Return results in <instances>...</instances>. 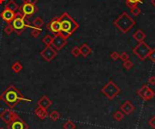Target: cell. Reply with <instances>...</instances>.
I'll return each instance as SVG.
<instances>
[{"label":"cell","mask_w":155,"mask_h":129,"mask_svg":"<svg viewBox=\"0 0 155 129\" xmlns=\"http://www.w3.org/2000/svg\"><path fill=\"white\" fill-rule=\"evenodd\" d=\"M0 100L8 106L9 108H14L20 102H32V99L25 98L20 90L15 86L10 85L0 95Z\"/></svg>","instance_id":"1"},{"label":"cell","mask_w":155,"mask_h":129,"mask_svg":"<svg viewBox=\"0 0 155 129\" xmlns=\"http://www.w3.org/2000/svg\"><path fill=\"white\" fill-rule=\"evenodd\" d=\"M59 20H60V26H61L60 35L65 39H68L79 27L78 23L67 12L64 13L59 17Z\"/></svg>","instance_id":"2"},{"label":"cell","mask_w":155,"mask_h":129,"mask_svg":"<svg viewBox=\"0 0 155 129\" xmlns=\"http://www.w3.org/2000/svg\"><path fill=\"white\" fill-rule=\"evenodd\" d=\"M135 24L136 22L126 12H123L113 22V24L123 33H126L127 32H129L135 25Z\"/></svg>","instance_id":"3"},{"label":"cell","mask_w":155,"mask_h":129,"mask_svg":"<svg viewBox=\"0 0 155 129\" xmlns=\"http://www.w3.org/2000/svg\"><path fill=\"white\" fill-rule=\"evenodd\" d=\"M13 28H14V32L16 35H20L25 31L26 27H31V25L26 21V18L23 16L21 12H16L14 20L11 23Z\"/></svg>","instance_id":"4"},{"label":"cell","mask_w":155,"mask_h":129,"mask_svg":"<svg viewBox=\"0 0 155 129\" xmlns=\"http://www.w3.org/2000/svg\"><path fill=\"white\" fill-rule=\"evenodd\" d=\"M101 92H102L108 99L112 100L118 96V94L121 92V90L112 80H110L108 83L102 88Z\"/></svg>","instance_id":"5"},{"label":"cell","mask_w":155,"mask_h":129,"mask_svg":"<svg viewBox=\"0 0 155 129\" xmlns=\"http://www.w3.org/2000/svg\"><path fill=\"white\" fill-rule=\"evenodd\" d=\"M152 48L148 45L144 41L139 43L134 48L132 49V52L141 60H144L146 58H148V55L151 52Z\"/></svg>","instance_id":"6"},{"label":"cell","mask_w":155,"mask_h":129,"mask_svg":"<svg viewBox=\"0 0 155 129\" xmlns=\"http://www.w3.org/2000/svg\"><path fill=\"white\" fill-rule=\"evenodd\" d=\"M19 117H20L18 116V114L16 113L12 108H6V109L3 110L1 113H0V119L6 125H8L10 122H12L15 119H17Z\"/></svg>","instance_id":"7"},{"label":"cell","mask_w":155,"mask_h":129,"mask_svg":"<svg viewBox=\"0 0 155 129\" xmlns=\"http://www.w3.org/2000/svg\"><path fill=\"white\" fill-rule=\"evenodd\" d=\"M18 11L21 12L25 18H30L37 12V7L36 5L23 3V5L21 6H19Z\"/></svg>","instance_id":"8"},{"label":"cell","mask_w":155,"mask_h":129,"mask_svg":"<svg viewBox=\"0 0 155 129\" xmlns=\"http://www.w3.org/2000/svg\"><path fill=\"white\" fill-rule=\"evenodd\" d=\"M137 94H138V96L144 101H149L152 98H153L155 96L154 91L147 85H143L141 89H139L137 91Z\"/></svg>","instance_id":"9"},{"label":"cell","mask_w":155,"mask_h":129,"mask_svg":"<svg viewBox=\"0 0 155 129\" xmlns=\"http://www.w3.org/2000/svg\"><path fill=\"white\" fill-rule=\"evenodd\" d=\"M39 54L45 62H50L51 60H53L57 55V51H56L52 46H45V48H44L40 52Z\"/></svg>","instance_id":"10"},{"label":"cell","mask_w":155,"mask_h":129,"mask_svg":"<svg viewBox=\"0 0 155 129\" xmlns=\"http://www.w3.org/2000/svg\"><path fill=\"white\" fill-rule=\"evenodd\" d=\"M66 43H67V39L64 38L60 33H58V35H55L53 36L51 46L56 51H60L66 45Z\"/></svg>","instance_id":"11"},{"label":"cell","mask_w":155,"mask_h":129,"mask_svg":"<svg viewBox=\"0 0 155 129\" xmlns=\"http://www.w3.org/2000/svg\"><path fill=\"white\" fill-rule=\"evenodd\" d=\"M46 29L48 32L53 33V35L60 33V31H61V26H60L59 17H53L51 21L46 24Z\"/></svg>","instance_id":"12"},{"label":"cell","mask_w":155,"mask_h":129,"mask_svg":"<svg viewBox=\"0 0 155 129\" xmlns=\"http://www.w3.org/2000/svg\"><path fill=\"white\" fill-rule=\"evenodd\" d=\"M6 126H8V129H28V126L20 117L13 120Z\"/></svg>","instance_id":"13"},{"label":"cell","mask_w":155,"mask_h":129,"mask_svg":"<svg viewBox=\"0 0 155 129\" xmlns=\"http://www.w3.org/2000/svg\"><path fill=\"white\" fill-rule=\"evenodd\" d=\"M15 16H16V12H13L8 9H4L1 12V14H0V16H1V18L6 24H11L15 18Z\"/></svg>","instance_id":"14"},{"label":"cell","mask_w":155,"mask_h":129,"mask_svg":"<svg viewBox=\"0 0 155 129\" xmlns=\"http://www.w3.org/2000/svg\"><path fill=\"white\" fill-rule=\"evenodd\" d=\"M134 110H135V107L131 103L130 100H126L125 102L121 106V111H122L124 115H131Z\"/></svg>","instance_id":"15"},{"label":"cell","mask_w":155,"mask_h":129,"mask_svg":"<svg viewBox=\"0 0 155 129\" xmlns=\"http://www.w3.org/2000/svg\"><path fill=\"white\" fill-rule=\"evenodd\" d=\"M52 104H53L52 100L50 98H48V97H46V96H43L37 101V106L45 108V109H48V108L52 106Z\"/></svg>","instance_id":"16"},{"label":"cell","mask_w":155,"mask_h":129,"mask_svg":"<svg viewBox=\"0 0 155 129\" xmlns=\"http://www.w3.org/2000/svg\"><path fill=\"white\" fill-rule=\"evenodd\" d=\"M35 114H36V116L41 120H44L48 117V112H47V109H45V108H43L41 107H38V106L36 107Z\"/></svg>","instance_id":"17"},{"label":"cell","mask_w":155,"mask_h":129,"mask_svg":"<svg viewBox=\"0 0 155 129\" xmlns=\"http://www.w3.org/2000/svg\"><path fill=\"white\" fill-rule=\"evenodd\" d=\"M80 52H81V55H83L84 58H86L87 56L90 55L92 53V49L88 46V44L84 43L80 47Z\"/></svg>","instance_id":"18"},{"label":"cell","mask_w":155,"mask_h":129,"mask_svg":"<svg viewBox=\"0 0 155 129\" xmlns=\"http://www.w3.org/2000/svg\"><path fill=\"white\" fill-rule=\"evenodd\" d=\"M132 37H133L134 40L137 41L138 43H141V42H143V41H144V39L146 38V35L143 31L139 29V30H137L135 33H133Z\"/></svg>","instance_id":"19"},{"label":"cell","mask_w":155,"mask_h":129,"mask_svg":"<svg viewBox=\"0 0 155 129\" xmlns=\"http://www.w3.org/2000/svg\"><path fill=\"white\" fill-rule=\"evenodd\" d=\"M5 9H8L13 12H16L19 10V5L14 1V0H9L8 4L5 5Z\"/></svg>","instance_id":"20"},{"label":"cell","mask_w":155,"mask_h":129,"mask_svg":"<svg viewBox=\"0 0 155 129\" xmlns=\"http://www.w3.org/2000/svg\"><path fill=\"white\" fill-rule=\"evenodd\" d=\"M11 69L13 71V72H15V73H19L20 71H21L23 70V65L20 63L19 62H16L12 64V67H11Z\"/></svg>","instance_id":"21"},{"label":"cell","mask_w":155,"mask_h":129,"mask_svg":"<svg viewBox=\"0 0 155 129\" xmlns=\"http://www.w3.org/2000/svg\"><path fill=\"white\" fill-rule=\"evenodd\" d=\"M30 28L32 29L31 35L34 38H37L40 35H41V33H42V29L41 28H38V27H35V26H31Z\"/></svg>","instance_id":"22"},{"label":"cell","mask_w":155,"mask_h":129,"mask_svg":"<svg viewBox=\"0 0 155 129\" xmlns=\"http://www.w3.org/2000/svg\"><path fill=\"white\" fill-rule=\"evenodd\" d=\"M48 117L53 121H57L60 118V117H61V115H60V113L57 110H53L50 114H48Z\"/></svg>","instance_id":"23"},{"label":"cell","mask_w":155,"mask_h":129,"mask_svg":"<svg viewBox=\"0 0 155 129\" xmlns=\"http://www.w3.org/2000/svg\"><path fill=\"white\" fill-rule=\"evenodd\" d=\"M33 25L35 27H38V28H41L44 25V20L41 17H36L33 20Z\"/></svg>","instance_id":"24"},{"label":"cell","mask_w":155,"mask_h":129,"mask_svg":"<svg viewBox=\"0 0 155 129\" xmlns=\"http://www.w3.org/2000/svg\"><path fill=\"white\" fill-rule=\"evenodd\" d=\"M76 126L72 120H67L63 125V129H75Z\"/></svg>","instance_id":"25"},{"label":"cell","mask_w":155,"mask_h":129,"mask_svg":"<svg viewBox=\"0 0 155 129\" xmlns=\"http://www.w3.org/2000/svg\"><path fill=\"white\" fill-rule=\"evenodd\" d=\"M52 41H53V36L50 35H46L42 39V42H43L44 44H45V46H51Z\"/></svg>","instance_id":"26"},{"label":"cell","mask_w":155,"mask_h":129,"mask_svg":"<svg viewBox=\"0 0 155 129\" xmlns=\"http://www.w3.org/2000/svg\"><path fill=\"white\" fill-rule=\"evenodd\" d=\"M123 117H124V114L122 111H120V110L116 111L115 113L113 114V118L115 119L116 121H118V122L121 121V120H123Z\"/></svg>","instance_id":"27"},{"label":"cell","mask_w":155,"mask_h":129,"mask_svg":"<svg viewBox=\"0 0 155 129\" xmlns=\"http://www.w3.org/2000/svg\"><path fill=\"white\" fill-rule=\"evenodd\" d=\"M4 32H5V35H11V33L14 32V28H13L12 24H6V25L4 27Z\"/></svg>","instance_id":"28"},{"label":"cell","mask_w":155,"mask_h":129,"mask_svg":"<svg viewBox=\"0 0 155 129\" xmlns=\"http://www.w3.org/2000/svg\"><path fill=\"white\" fill-rule=\"evenodd\" d=\"M71 53H72V55H73V57L77 58L78 56H80V55H81L80 48H79V47H77V46H75V47H73V48L71 50Z\"/></svg>","instance_id":"29"},{"label":"cell","mask_w":155,"mask_h":129,"mask_svg":"<svg viewBox=\"0 0 155 129\" xmlns=\"http://www.w3.org/2000/svg\"><path fill=\"white\" fill-rule=\"evenodd\" d=\"M130 12H131V14H132L133 16H138L140 14H141V9L138 7V6H136V7L130 9Z\"/></svg>","instance_id":"30"},{"label":"cell","mask_w":155,"mask_h":129,"mask_svg":"<svg viewBox=\"0 0 155 129\" xmlns=\"http://www.w3.org/2000/svg\"><path fill=\"white\" fill-rule=\"evenodd\" d=\"M123 68L124 69H126V70H131L132 68V66H133V63L131 62L130 60H126V62H123Z\"/></svg>","instance_id":"31"},{"label":"cell","mask_w":155,"mask_h":129,"mask_svg":"<svg viewBox=\"0 0 155 129\" xmlns=\"http://www.w3.org/2000/svg\"><path fill=\"white\" fill-rule=\"evenodd\" d=\"M148 58H149L152 62H155V49H152L150 53H149V55H148Z\"/></svg>","instance_id":"32"},{"label":"cell","mask_w":155,"mask_h":129,"mask_svg":"<svg viewBox=\"0 0 155 129\" xmlns=\"http://www.w3.org/2000/svg\"><path fill=\"white\" fill-rule=\"evenodd\" d=\"M110 57H111V59L112 60H114V62H115V60H117L118 59H120V54L117 52H113L111 53Z\"/></svg>","instance_id":"33"},{"label":"cell","mask_w":155,"mask_h":129,"mask_svg":"<svg viewBox=\"0 0 155 129\" xmlns=\"http://www.w3.org/2000/svg\"><path fill=\"white\" fill-rule=\"evenodd\" d=\"M120 59L123 60V62H126V60H129V54H128L127 52H123L122 54L120 55Z\"/></svg>","instance_id":"34"},{"label":"cell","mask_w":155,"mask_h":129,"mask_svg":"<svg viewBox=\"0 0 155 129\" xmlns=\"http://www.w3.org/2000/svg\"><path fill=\"white\" fill-rule=\"evenodd\" d=\"M126 3H130V4H134V5H138L139 3L143 2V0H125Z\"/></svg>","instance_id":"35"},{"label":"cell","mask_w":155,"mask_h":129,"mask_svg":"<svg viewBox=\"0 0 155 129\" xmlns=\"http://www.w3.org/2000/svg\"><path fill=\"white\" fill-rule=\"evenodd\" d=\"M148 124H149L152 128L155 129V116L152 117L149 120V122H148Z\"/></svg>","instance_id":"36"},{"label":"cell","mask_w":155,"mask_h":129,"mask_svg":"<svg viewBox=\"0 0 155 129\" xmlns=\"http://www.w3.org/2000/svg\"><path fill=\"white\" fill-rule=\"evenodd\" d=\"M38 0H23V3H27V4H33L36 5Z\"/></svg>","instance_id":"37"},{"label":"cell","mask_w":155,"mask_h":129,"mask_svg":"<svg viewBox=\"0 0 155 129\" xmlns=\"http://www.w3.org/2000/svg\"><path fill=\"white\" fill-rule=\"evenodd\" d=\"M148 82H149L151 85H155V76H152L148 79Z\"/></svg>","instance_id":"38"},{"label":"cell","mask_w":155,"mask_h":129,"mask_svg":"<svg viewBox=\"0 0 155 129\" xmlns=\"http://www.w3.org/2000/svg\"><path fill=\"white\" fill-rule=\"evenodd\" d=\"M152 5L155 7V0H152Z\"/></svg>","instance_id":"39"},{"label":"cell","mask_w":155,"mask_h":129,"mask_svg":"<svg viewBox=\"0 0 155 129\" xmlns=\"http://www.w3.org/2000/svg\"><path fill=\"white\" fill-rule=\"evenodd\" d=\"M5 1V0H0V5H2Z\"/></svg>","instance_id":"40"},{"label":"cell","mask_w":155,"mask_h":129,"mask_svg":"<svg viewBox=\"0 0 155 129\" xmlns=\"http://www.w3.org/2000/svg\"><path fill=\"white\" fill-rule=\"evenodd\" d=\"M0 129H5V128H4V127H0Z\"/></svg>","instance_id":"41"}]
</instances>
